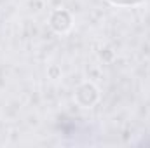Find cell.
<instances>
[{"instance_id":"obj_1","label":"cell","mask_w":150,"mask_h":148,"mask_svg":"<svg viewBox=\"0 0 150 148\" xmlns=\"http://www.w3.org/2000/svg\"><path fill=\"white\" fill-rule=\"evenodd\" d=\"M112 4H117V5H136V4H142L145 0H110Z\"/></svg>"}]
</instances>
